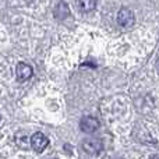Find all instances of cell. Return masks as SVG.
I'll return each instance as SVG.
<instances>
[{"label":"cell","instance_id":"10","mask_svg":"<svg viewBox=\"0 0 159 159\" xmlns=\"http://www.w3.org/2000/svg\"><path fill=\"white\" fill-rule=\"evenodd\" d=\"M117 159H123V158H117Z\"/></svg>","mask_w":159,"mask_h":159},{"label":"cell","instance_id":"9","mask_svg":"<svg viewBox=\"0 0 159 159\" xmlns=\"http://www.w3.org/2000/svg\"><path fill=\"white\" fill-rule=\"evenodd\" d=\"M25 2H27V3H32L34 0H25Z\"/></svg>","mask_w":159,"mask_h":159},{"label":"cell","instance_id":"8","mask_svg":"<svg viewBox=\"0 0 159 159\" xmlns=\"http://www.w3.org/2000/svg\"><path fill=\"white\" fill-rule=\"evenodd\" d=\"M96 2L98 0H78V4L84 13H89L96 7Z\"/></svg>","mask_w":159,"mask_h":159},{"label":"cell","instance_id":"6","mask_svg":"<svg viewBox=\"0 0 159 159\" xmlns=\"http://www.w3.org/2000/svg\"><path fill=\"white\" fill-rule=\"evenodd\" d=\"M16 144L21 149H28L31 147V137L25 131H20L16 134Z\"/></svg>","mask_w":159,"mask_h":159},{"label":"cell","instance_id":"2","mask_svg":"<svg viewBox=\"0 0 159 159\" xmlns=\"http://www.w3.org/2000/svg\"><path fill=\"white\" fill-rule=\"evenodd\" d=\"M48 145H49V140H48V137L45 134H42L39 131L32 134V137H31V147H32L34 151L42 152Z\"/></svg>","mask_w":159,"mask_h":159},{"label":"cell","instance_id":"11","mask_svg":"<svg viewBox=\"0 0 159 159\" xmlns=\"http://www.w3.org/2000/svg\"><path fill=\"white\" fill-rule=\"evenodd\" d=\"M151 159H157V158H151Z\"/></svg>","mask_w":159,"mask_h":159},{"label":"cell","instance_id":"4","mask_svg":"<svg viewBox=\"0 0 159 159\" xmlns=\"http://www.w3.org/2000/svg\"><path fill=\"white\" fill-rule=\"evenodd\" d=\"M80 129L84 133H88V134H92L96 130L99 129V121L96 120L92 116H87V117H82L81 121H80Z\"/></svg>","mask_w":159,"mask_h":159},{"label":"cell","instance_id":"1","mask_svg":"<svg viewBox=\"0 0 159 159\" xmlns=\"http://www.w3.org/2000/svg\"><path fill=\"white\" fill-rule=\"evenodd\" d=\"M135 18H134V13H133L130 8L123 7L119 10L117 13V24L123 28H130L134 24Z\"/></svg>","mask_w":159,"mask_h":159},{"label":"cell","instance_id":"3","mask_svg":"<svg viewBox=\"0 0 159 159\" xmlns=\"http://www.w3.org/2000/svg\"><path fill=\"white\" fill-rule=\"evenodd\" d=\"M82 149H84L87 154L89 155H95L103 149V144L101 140H96V138H89V140H85L82 143Z\"/></svg>","mask_w":159,"mask_h":159},{"label":"cell","instance_id":"5","mask_svg":"<svg viewBox=\"0 0 159 159\" xmlns=\"http://www.w3.org/2000/svg\"><path fill=\"white\" fill-rule=\"evenodd\" d=\"M32 73V67L27 63H18L16 67V74L18 81H27L28 78H31Z\"/></svg>","mask_w":159,"mask_h":159},{"label":"cell","instance_id":"7","mask_svg":"<svg viewBox=\"0 0 159 159\" xmlns=\"http://www.w3.org/2000/svg\"><path fill=\"white\" fill-rule=\"evenodd\" d=\"M70 14V8L66 2H59L55 7V17L57 20H64Z\"/></svg>","mask_w":159,"mask_h":159}]
</instances>
